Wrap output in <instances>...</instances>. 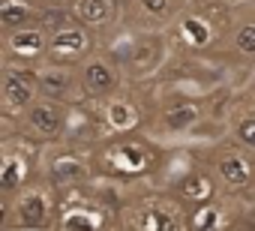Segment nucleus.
Segmentation results:
<instances>
[{"label": "nucleus", "mask_w": 255, "mask_h": 231, "mask_svg": "<svg viewBox=\"0 0 255 231\" xmlns=\"http://www.w3.org/2000/svg\"><path fill=\"white\" fill-rule=\"evenodd\" d=\"M168 156V147L153 141L144 129L129 135H108L93 153V180H105L114 186H132L138 180H153Z\"/></svg>", "instance_id": "f257e3e1"}, {"label": "nucleus", "mask_w": 255, "mask_h": 231, "mask_svg": "<svg viewBox=\"0 0 255 231\" xmlns=\"http://www.w3.org/2000/svg\"><path fill=\"white\" fill-rule=\"evenodd\" d=\"M114 183L90 180L81 186L57 189L54 231H120V207Z\"/></svg>", "instance_id": "f03ea898"}, {"label": "nucleus", "mask_w": 255, "mask_h": 231, "mask_svg": "<svg viewBox=\"0 0 255 231\" xmlns=\"http://www.w3.org/2000/svg\"><path fill=\"white\" fill-rule=\"evenodd\" d=\"M231 21H234V9L231 6L198 3V6H189L180 15V21L168 30V36H171V45L180 48L183 54L201 57V54L216 51V48L225 45Z\"/></svg>", "instance_id": "7ed1b4c3"}, {"label": "nucleus", "mask_w": 255, "mask_h": 231, "mask_svg": "<svg viewBox=\"0 0 255 231\" xmlns=\"http://www.w3.org/2000/svg\"><path fill=\"white\" fill-rule=\"evenodd\" d=\"M186 204L165 189H153L123 201L120 207V231H189L186 228Z\"/></svg>", "instance_id": "20e7f679"}, {"label": "nucleus", "mask_w": 255, "mask_h": 231, "mask_svg": "<svg viewBox=\"0 0 255 231\" xmlns=\"http://www.w3.org/2000/svg\"><path fill=\"white\" fill-rule=\"evenodd\" d=\"M6 198V195H3ZM3 231H54L57 219V189L39 177L18 195L3 201Z\"/></svg>", "instance_id": "39448f33"}, {"label": "nucleus", "mask_w": 255, "mask_h": 231, "mask_svg": "<svg viewBox=\"0 0 255 231\" xmlns=\"http://www.w3.org/2000/svg\"><path fill=\"white\" fill-rule=\"evenodd\" d=\"M210 120V114L204 108V99H171L159 111L150 114V120L144 132L159 141L162 147H189L195 132Z\"/></svg>", "instance_id": "423d86ee"}, {"label": "nucleus", "mask_w": 255, "mask_h": 231, "mask_svg": "<svg viewBox=\"0 0 255 231\" xmlns=\"http://www.w3.org/2000/svg\"><path fill=\"white\" fill-rule=\"evenodd\" d=\"M42 147L24 135H3V150H0V189L6 198L18 195L24 186L39 180L42 168Z\"/></svg>", "instance_id": "0eeeda50"}, {"label": "nucleus", "mask_w": 255, "mask_h": 231, "mask_svg": "<svg viewBox=\"0 0 255 231\" xmlns=\"http://www.w3.org/2000/svg\"><path fill=\"white\" fill-rule=\"evenodd\" d=\"M39 177H45L54 189H69V186H81L93 180V162L90 153L66 144V141H54L42 147V168Z\"/></svg>", "instance_id": "6e6552de"}, {"label": "nucleus", "mask_w": 255, "mask_h": 231, "mask_svg": "<svg viewBox=\"0 0 255 231\" xmlns=\"http://www.w3.org/2000/svg\"><path fill=\"white\" fill-rule=\"evenodd\" d=\"M39 96H42L39 93V66L3 60V72H0V108H3V117L18 120Z\"/></svg>", "instance_id": "1a4fd4ad"}, {"label": "nucleus", "mask_w": 255, "mask_h": 231, "mask_svg": "<svg viewBox=\"0 0 255 231\" xmlns=\"http://www.w3.org/2000/svg\"><path fill=\"white\" fill-rule=\"evenodd\" d=\"M204 162L213 168V174L225 192H246L255 186V156L228 138L213 144Z\"/></svg>", "instance_id": "9d476101"}, {"label": "nucleus", "mask_w": 255, "mask_h": 231, "mask_svg": "<svg viewBox=\"0 0 255 231\" xmlns=\"http://www.w3.org/2000/svg\"><path fill=\"white\" fill-rule=\"evenodd\" d=\"M69 108L72 105H63L57 99H48V96H39L21 117L15 120V132L36 141V144H54L63 138L66 132V120H69Z\"/></svg>", "instance_id": "9b49d317"}, {"label": "nucleus", "mask_w": 255, "mask_h": 231, "mask_svg": "<svg viewBox=\"0 0 255 231\" xmlns=\"http://www.w3.org/2000/svg\"><path fill=\"white\" fill-rule=\"evenodd\" d=\"M192 0H120V18L129 30H171Z\"/></svg>", "instance_id": "f8f14e48"}, {"label": "nucleus", "mask_w": 255, "mask_h": 231, "mask_svg": "<svg viewBox=\"0 0 255 231\" xmlns=\"http://www.w3.org/2000/svg\"><path fill=\"white\" fill-rule=\"evenodd\" d=\"M99 45H102L99 36H96L90 27H84L81 21H75V24H66V27H60V30L51 33V45H48L45 63L78 69L90 54L99 51Z\"/></svg>", "instance_id": "ddd939ff"}, {"label": "nucleus", "mask_w": 255, "mask_h": 231, "mask_svg": "<svg viewBox=\"0 0 255 231\" xmlns=\"http://www.w3.org/2000/svg\"><path fill=\"white\" fill-rule=\"evenodd\" d=\"M219 189H222V186H219L213 168H210L204 159L192 156V159L171 177V183H168L165 192H174L186 207H195V204L216 201V198H219Z\"/></svg>", "instance_id": "4468645a"}, {"label": "nucleus", "mask_w": 255, "mask_h": 231, "mask_svg": "<svg viewBox=\"0 0 255 231\" xmlns=\"http://www.w3.org/2000/svg\"><path fill=\"white\" fill-rule=\"evenodd\" d=\"M81 84H84V96L87 102H105L111 96H117L123 87H126V78H123V69L99 48L96 54H90L81 66Z\"/></svg>", "instance_id": "2eb2a0df"}, {"label": "nucleus", "mask_w": 255, "mask_h": 231, "mask_svg": "<svg viewBox=\"0 0 255 231\" xmlns=\"http://www.w3.org/2000/svg\"><path fill=\"white\" fill-rule=\"evenodd\" d=\"M129 87V84H126ZM120 90L117 96L105 99V102H96L102 117H105V126H108V135H129V132H141L147 126V108H144V96H135L129 90Z\"/></svg>", "instance_id": "dca6fc26"}, {"label": "nucleus", "mask_w": 255, "mask_h": 231, "mask_svg": "<svg viewBox=\"0 0 255 231\" xmlns=\"http://www.w3.org/2000/svg\"><path fill=\"white\" fill-rule=\"evenodd\" d=\"M108 138V126H105V117L96 102H81V105H72L69 108V120H66V132L60 141L84 150V153H93L102 141Z\"/></svg>", "instance_id": "f3484780"}, {"label": "nucleus", "mask_w": 255, "mask_h": 231, "mask_svg": "<svg viewBox=\"0 0 255 231\" xmlns=\"http://www.w3.org/2000/svg\"><path fill=\"white\" fill-rule=\"evenodd\" d=\"M51 33L42 24L21 27L12 33H3V60L9 63H24V66H42L48 57Z\"/></svg>", "instance_id": "a211bd4d"}, {"label": "nucleus", "mask_w": 255, "mask_h": 231, "mask_svg": "<svg viewBox=\"0 0 255 231\" xmlns=\"http://www.w3.org/2000/svg\"><path fill=\"white\" fill-rule=\"evenodd\" d=\"M39 93L48 96V99H57L63 105H81V102H87L84 84H81V72L72 69V66L42 63L39 66Z\"/></svg>", "instance_id": "6ab92c4d"}, {"label": "nucleus", "mask_w": 255, "mask_h": 231, "mask_svg": "<svg viewBox=\"0 0 255 231\" xmlns=\"http://www.w3.org/2000/svg\"><path fill=\"white\" fill-rule=\"evenodd\" d=\"M72 12L84 27H90L99 36V42H105L108 36H114L123 27L120 0H75Z\"/></svg>", "instance_id": "aec40b11"}, {"label": "nucleus", "mask_w": 255, "mask_h": 231, "mask_svg": "<svg viewBox=\"0 0 255 231\" xmlns=\"http://www.w3.org/2000/svg\"><path fill=\"white\" fill-rule=\"evenodd\" d=\"M225 120H228V141L255 156V99L246 93L237 96L225 108Z\"/></svg>", "instance_id": "412c9836"}, {"label": "nucleus", "mask_w": 255, "mask_h": 231, "mask_svg": "<svg viewBox=\"0 0 255 231\" xmlns=\"http://www.w3.org/2000/svg\"><path fill=\"white\" fill-rule=\"evenodd\" d=\"M222 51H228L234 60L255 66V9L252 6H243L240 12H234V21H231Z\"/></svg>", "instance_id": "4be33fe9"}, {"label": "nucleus", "mask_w": 255, "mask_h": 231, "mask_svg": "<svg viewBox=\"0 0 255 231\" xmlns=\"http://www.w3.org/2000/svg\"><path fill=\"white\" fill-rule=\"evenodd\" d=\"M42 6L45 3H39V0H0V27H3V33L39 24Z\"/></svg>", "instance_id": "5701e85b"}, {"label": "nucleus", "mask_w": 255, "mask_h": 231, "mask_svg": "<svg viewBox=\"0 0 255 231\" xmlns=\"http://www.w3.org/2000/svg\"><path fill=\"white\" fill-rule=\"evenodd\" d=\"M186 228L189 231H225V219H228V210L225 204L216 198V201H207V204H195V207H186Z\"/></svg>", "instance_id": "b1692460"}, {"label": "nucleus", "mask_w": 255, "mask_h": 231, "mask_svg": "<svg viewBox=\"0 0 255 231\" xmlns=\"http://www.w3.org/2000/svg\"><path fill=\"white\" fill-rule=\"evenodd\" d=\"M42 3H45V6H72L75 0H42Z\"/></svg>", "instance_id": "393cba45"}, {"label": "nucleus", "mask_w": 255, "mask_h": 231, "mask_svg": "<svg viewBox=\"0 0 255 231\" xmlns=\"http://www.w3.org/2000/svg\"><path fill=\"white\" fill-rule=\"evenodd\" d=\"M225 231H255V228H249L246 222H237V225H231V228H225Z\"/></svg>", "instance_id": "a878e982"}, {"label": "nucleus", "mask_w": 255, "mask_h": 231, "mask_svg": "<svg viewBox=\"0 0 255 231\" xmlns=\"http://www.w3.org/2000/svg\"><path fill=\"white\" fill-rule=\"evenodd\" d=\"M198 3H222V6H228V3H237V0H198Z\"/></svg>", "instance_id": "bb28decb"}, {"label": "nucleus", "mask_w": 255, "mask_h": 231, "mask_svg": "<svg viewBox=\"0 0 255 231\" xmlns=\"http://www.w3.org/2000/svg\"><path fill=\"white\" fill-rule=\"evenodd\" d=\"M243 3H246V6H252V9H255V0H243Z\"/></svg>", "instance_id": "cd10ccee"}]
</instances>
